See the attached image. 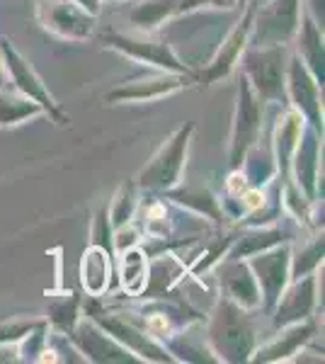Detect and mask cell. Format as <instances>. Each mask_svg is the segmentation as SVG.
<instances>
[{"instance_id":"obj_1","label":"cell","mask_w":325,"mask_h":364,"mask_svg":"<svg viewBox=\"0 0 325 364\" xmlns=\"http://www.w3.org/2000/svg\"><path fill=\"white\" fill-rule=\"evenodd\" d=\"M204 338L218 362H250V355L257 348V326L252 311L221 294L204 328Z\"/></svg>"},{"instance_id":"obj_2","label":"cell","mask_w":325,"mask_h":364,"mask_svg":"<svg viewBox=\"0 0 325 364\" xmlns=\"http://www.w3.org/2000/svg\"><path fill=\"white\" fill-rule=\"evenodd\" d=\"M87 318L97 323L107 336H112L119 345H124L132 355L139 357L141 362H175V357L170 355L168 348L146 333V328L141 326V318L136 316V311H117V309H105L95 296H90V301L82 304Z\"/></svg>"},{"instance_id":"obj_3","label":"cell","mask_w":325,"mask_h":364,"mask_svg":"<svg viewBox=\"0 0 325 364\" xmlns=\"http://www.w3.org/2000/svg\"><path fill=\"white\" fill-rule=\"evenodd\" d=\"M194 132H197V124L194 122H185V124L177 127L165 139V144L151 156V161L134 178L141 192L163 195V192L173 190L175 185H180L187 168V156H190V144Z\"/></svg>"},{"instance_id":"obj_4","label":"cell","mask_w":325,"mask_h":364,"mask_svg":"<svg viewBox=\"0 0 325 364\" xmlns=\"http://www.w3.org/2000/svg\"><path fill=\"white\" fill-rule=\"evenodd\" d=\"M100 42L107 49L117 51V54L139 61L144 66L170 70V73H182L197 80V70H192L177 56L173 44L165 37H158L156 32H119V29H102L100 32Z\"/></svg>"},{"instance_id":"obj_5","label":"cell","mask_w":325,"mask_h":364,"mask_svg":"<svg viewBox=\"0 0 325 364\" xmlns=\"http://www.w3.org/2000/svg\"><path fill=\"white\" fill-rule=\"evenodd\" d=\"M287 61H289V51L284 44H277V46L247 44L238 61V68L265 105H279V107H284Z\"/></svg>"},{"instance_id":"obj_6","label":"cell","mask_w":325,"mask_h":364,"mask_svg":"<svg viewBox=\"0 0 325 364\" xmlns=\"http://www.w3.org/2000/svg\"><path fill=\"white\" fill-rule=\"evenodd\" d=\"M265 132V102L257 97L243 73L238 75V90H235L233 124L228 136V170L240 168L247 151L262 139Z\"/></svg>"},{"instance_id":"obj_7","label":"cell","mask_w":325,"mask_h":364,"mask_svg":"<svg viewBox=\"0 0 325 364\" xmlns=\"http://www.w3.org/2000/svg\"><path fill=\"white\" fill-rule=\"evenodd\" d=\"M0 58H3L5 70H8L13 90H17L20 95H25L29 100H34V102L44 109V114L49 117L51 122H56L58 127L70 124V117L63 112V107L49 92V87L44 85V80L39 78L34 66L20 54V49H17V46L10 42V37H5V34H0Z\"/></svg>"},{"instance_id":"obj_8","label":"cell","mask_w":325,"mask_h":364,"mask_svg":"<svg viewBox=\"0 0 325 364\" xmlns=\"http://www.w3.org/2000/svg\"><path fill=\"white\" fill-rule=\"evenodd\" d=\"M306 0H267L257 3L255 20H252L250 44L252 46H289L297 37V29L304 15Z\"/></svg>"},{"instance_id":"obj_9","label":"cell","mask_w":325,"mask_h":364,"mask_svg":"<svg viewBox=\"0 0 325 364\" xmlns=\"http://www.w3.org/2000/svg\"><path fill=\"white\" fill-rule=\"evenodd\" d=\"M34 15L46 32L63 42H85L95 34L97 17L73 0H34Z\"/></svg>"},{"instance_id":"obj_10","label":"cell","mask_w":325,"mask_h":364,"mask_svg":"<svg viewBox=\"0 0 325 364\" xmlns=\"http://www.w3.org/2000/svg\"><path fill=\"white\" fill-rule=\"evenodd\" d=\"M287 105L304 117L306 124L323 134V83L294 51L287 61Z\"/></svg>"},{"instance_id":"obj_11","label":"cell","mask_w":325,"mask_h":364,"mask_svg":"<svg viewBox=\"0 0 325 364\" xmlns=\"http://www.w3.org/2000/svg\"><path fill=\"white\" fill-rule=\"evenodd\" d=\"M255 10H257V0H250L243 10V17L235 22L233 29L223 37V42L216 46V51H214V56L209 58V63H206V66L197 73V83L214 85V83H218V80L228 78V75L238 68L240 56H243L245 46L250 44Z\"/></svg>"},{"instance_id":"obj_12","label":"cell","mask_w":325,"mask_h":364,"mask_svg":"<svg viewBox=\"0 0 325 364\" xmlns=\"http://www.w3.org/2000/svg\"><path fill=\"white\" fill-rule=\"evenodd\" d=\"M192 83H197L190 75L170 73V70L153 68L151 73H144L139 78H132L127 83L114 85L105 95L107 105H132V102H156V100L170 97L175 92L185 90Z\"/></svg>"},{"instance_id":"obj_13","label":"cell","mask_w":325,"mask_h":364,"mask_svg":"<svg viewBox=\"0 0 325 364\" xmlns=\"http://www.w3.org/2000/svg\"><path fill=\"white\" fill-rule=\"evenodd\" d=\"M245 260H247V265H250L252 274H255V279H257V287H260V296H262L260 309L270 316L272 309H275V304L279 301L284 287L289 284L292 243H289V240H284V243H277L267 250L245 257Z\"/></svg>"},{"instance_id":"obj_14","label":"cell","mask_w":325,"mask_h":364,"mask_svg":"<svg viewBox=\"0 0 325 364\" xmlns=\"http://www.w3.org/2000/svg\"><path fill=\"white\" fill-rule=\"evenodd\" d=\"M66 338L73 343V348L80 352L85 362H97V364L141 362L139 357L132 355L124 345H119L114 338L107 336L97 323H92L90 318H82V316L73 326V331L66 333Z\"/></svg>"},{"instance_id":"obj_15","label":"cell","mask_w":325,"mask_h":364,"mask_svg":"<svg viewBox=\"0 0 325 364\" xmlns=\"http://www.w3.org/2000/svg\"><path fill=\"white\" fill-rule=\"evenodd\" d=\"M321 156H323V134L306 124L299 139V146L292 156L289 166V180L304 192L311 202L318 199V185H321Z\"/></svg>"},{"instance_id":"obj_16","label":"cell","mask_w":325,"mask_h":364,"mask_svg":"<svg viewBox=\"0 0 325 364\" xmlns=\"http://www.w3.org/2000/svg\"><path fill=\"white\" fill-rule=\"evenodd\" d=\"M316 306H318V269L306 274V277L289 282L270 316L275 328H284L292 326V323L313 318Z\"/></svg>"},{"instance_id":"obj_17","label":"cell","mask_w":325,"mask_h":364,"mask_svg":"<svg viewBox=\"0 0 325 364\" xmlns=\"http://www.w3.org/2000/svg\"><path fill=\"white\" fill-rule=\"evenodd\" d=\"M214 269H216V279H218V287H221L223 296L247 311L260 309L262 296H260L257 279H255V274H252L250 265H247V260H230V257H223Z\"/></svg>"},{"instance_id":"obj_18","label":"cell","mask_w":325,"mask_h":364,"mask_svg":"<svg viewBox=\"0 0 325 364\" xmlns=\"http://www.w3.org/2000/svg\"><path fill=\"white\" fill-rule=\"evenodd\" d=\"M277 331L279 333L272 340L257 345L255 352L250 355V362H292L297 357V352L316 338L318 326L316 318H306L292 323V326L277 328Z\"/></svg>"},{"instance_id":"obj_19","label":"cell","mask_w":325,"mask_h":364,"mask_svg":"<svg viewBox=\"0 0 325 364\" xmlns=\"http://www.w3.org/2000/svg\"><path fill=\"white\" fill-rule=\"evenodd\" d=\"M306 129V119L301 117L297 109L284 105L282 112L277 114V124L272 132V158H275V168H277V180L287 182L289 180V166H292V156L299 146V139Z\"/></svg>"},{"instance_id":"obj_20","label":"cell","mask_w":325,"mask_h":364,"mask_svg":"<svg viewBox=\"0 0 325 364\" xmlns=\"http://www.w3.org/2000/svg\"><path fill=\"white\" fill-rule=\"evenodd\" d=\"M187 277V262L173 250L149 255V279L141 291L144 299H168L175 284Z\"/></svg>"},{"instance_id":"obj_21","label":"cell","mask_w":325,"mask_h":364,"mask_svg":"<svg viewBox=\"0 0 325 364\" xmlns=\"http://www.w3.org/2000/svg\"><path fill=\"white\" fill-rule=\"evenodd\" d=\"M294 42H297V54L301 56V61H304L311 73L323 83L325 80L323 25L316 20V15H311L309 8H304V15H301V22H299Z\"/></svg>"},{"instance_id":"obj_22","label":"cell","mask_w":325,"mask_h":364,"mask_svg":"<svg viewBox=\"0 0 325 364\" xmlns=\"http://www.w3.org/2000/svg\"><path fill=\"white\" fill-rule=\"evenodd\" d=\"M163 199H170L175 207H182L197 216H204V219L214 221L216 226H221L226 221V214H223L221 199H216L209 190L204 187H192V185H175L173 190L163 192Z\"/></svg>"},{"instance_id":"obj_23","label":"cell","mask_w":325,"mask_h":364,"mask_svg":"<svg viewBox=\"0 0 325 364\" xmlns=\"http://www.w3.org/2000/svg\"><path fill=\"white\" fill-rule=\"evenodd\" d=\"M112 252L90 245L80 260V284L87 296H105L112 287Z\"/></svg>"},{"instance_id":"obj_24","label":"cell","mask_w":325,"mask_h":364,"mask_svg":"<svg viewBox=\"0 0 325 364\" xmlns=\"http://www.w3.org/2000/svg\"><path fill=\"white\" fill-rule=\"evenodd\" d=\"M119 257V267H117V277H119V287L129 296H141L149 279V255L141 245H132L114 252Z\"/></svg>"},{"instance_id":"obj_25","label":"cell","mask_w":325,"mask_h":364,"mask_svg":"<svg viewBox=\"0 0 325 364\" xmlns=\"http://www.w3.org/2000/svg\"><path fill=\"white\" fill-rule=\"evenodd\" d=\"M180 0H141L129 13V22L139 32H158L165 22L177 15Z\"/></svg>"},{"instance_id":"obj_26","label":"cell","mask_w":325,"mask_h":364,"mask_svg":"<svg viewBox=\"0 0 325 364\" xmlns=\"http://www.w3.org/2000/svg\"><path fill=\"white\" fill-rule=\"evenodd\" d=\"M44 114L34 100L20 95L17 90H0V129H13L34 117Z\"/></svg>"},{"instance_id":"obj_27","label":"cell","mask_w":325,"mask_h":364,"mask_svg":"<svg viewBox=\"0 0 325 364\" xmlns=\"http://www.w3.org/2000/svg\"><path fill=\"white\" fill-rule=\"evenodd\" d=\"M80 311H82V301L78 296L73 294V291H68V294H61V296H54L49 301V306H46V323H49V328L54 333H70L73 331V326L80 321Z\"/></svg>"},{"instance_id":"obj_28","label":"cell","mask_w":325,"mask_h":364,"mask_svg":"<svg viewBox=\"0 0 325 364\" xmlns=\"http://www.w3.org/2000/svg\"><path fill=\"white\" fill-rule=\"evenodd\" d=\"M139 207H141V190H139V185H136L134 180L119 185V190L114 192V197H112V202H110V209H107L112 228L117 231V228L132 224V219L136 216Z\"/></svg>"},{"instance_id":"obj_29","label":"cell","mask_w":325,"mask_h":364,"mask_svg":"<svg viewBox=\"0 0 325 364\" xmlns=\"http://www.w3.org/2000/svg\"><path fill=\"white\" fill-rule=\"evenodd\" d=\"M323 236H313L309 243H304L301 248L294 252L292 248V265H289V282L306 277V274L316 272L318 267L323 265Z\"/></svg>"},{"instance_id":"obj_30","label":"cell","mask_w":325,"mask_h":364,"mask_svg":"<svg viewBox=\"0 0 325 364\" xmlns=\"http://www.w3.org/2000/svg\"><path fill=\"white\" fill-rule=\"evenodd\" d=\"M49 333H51V328L44 318L39 326H34L32 331H29L27 336L15 345V355H17L15 360L17 362H37L41 350L49 345Z\"/></svg>"},{"instance_id":"obj_31","label":"cell","mask_w":325,"mask_h":364,"mask_svg":"<svg viewBox=\"0 0 325 364\" xmlns=\"http://www.w3.org/2000/svg\"><path fill=\"white\" fill-rule=\"evenodd\" d=\"M44 321V316H22V318H10L0 323V348H10V345L20 343L22 338L32 331L34 326Z\"/></svg>"},{"instance_id":"obj_32","label":"cell","mask_w":325,"mask_h":364,"mask_svg":"<svg viewBox=\"0 0 325 364\" xmlns=\"http://www.w3.org/2000/svg\"><path fill=\"white\" fill-rule=\"evenodd\" d=\"M114 228L110 224V216H107V209H100L95 221H92V231H90V245H97V248L107 250L114 255Z\"/></svg>"},{"instance_id":"obj_33","label":"cell","mask_w":325,"mask_h":364,"mask_svg":"<svg viewBox=\"0 0 325 364\" xmlns=\"http://www.w3.org/2000/svg\"><path fill=\"white\" fill-rule=\"evenodd\" d=\"M240 3H245V0H180V5H177V15L197 13V10H206V8L233 10V8H238Z\"/></svg>"},{"instance_id":"obj_34","label":"cell","mask_w":325,"mask_h":364,"mask_svg":"<svg viewBox=\"0 0 325 364\" xmlns=\"http://www.w3.org/2000/svg\"><path fill=\"white\" fill-rule=\"evenodd\" d=\"M247 178L243 173V168H230L228 170V178H226V197H240L247 190Z\"/></svg>"},{"instance_id":"obj_35","label":"cell","mask_w":325,"mask_h":364,"mask_svg":"<svg viewBox=\"0 0 325 364\" xmlns=\"http://www.w3.org/2000/svg\"><path fill=\"white\" fill-rule=\"evenodd\" d=\"M75 5H80L85 13H90V15H95V17H100V13H102V0H73Z\"/></svg>"},{"instance_id":"obj_36","label":"cell","mask_w":325,"mask_h":364,"mask_svg":"<svg viewBox=\"0 0 325 364\" xmlns=\"http://www.w3.org/2000/svg\"><path fill=\"white\" fill-rule=\"evenodd\" d=\"M0 90H13L10 78H8V70H5V66H3V58H0Z\"/></svg>"},{"instance_id":"obj_37","label":"cell","mask_w":325,"mask_h":364,"mask_svg":"<svg viewBox=\"0 0 325 364\" xmlns=\"http://www.w3.org/2000/svg\"><path fill=\"white\" fill-rule=\"evenodd\" d=\"M102 3H122V0H102Z\"/></svg>"}]
</instances>
